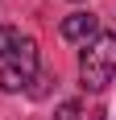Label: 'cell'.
<instances>
[{
  "label": "cell",
  "mask_w": 116,
  "mask_h": 120,
  "mask_svg": "<svg viewBox=\"0 0 116 120\" xmlns=\"http://www.w3.org/2000/svg\"><path fill=\"white\" fill-rule=\"evenodd\" d=\"M21 41V33L12 29V25H0V58H8V50Z\"/></svg>",
  "instance_id": "277c9868"
},
{
  "label": "cell",
  "mask_w": 116,
  "mask_h": 120,
  "mask_svg": "<svg viewBox=\"0 0 116 120\" xmlns=\"http://www.w3.org/2000/svg\"><path fill=\"white\" fill-rule=\"evenodd\" d=\"M37 79V41L33 37H21L17 46L8 50V58L0 62V91H25V87Z\"/></svg>",
  "instance_id": "7a4b0ae2"
},
{
  "label": "cell",
  "mask_w": 116,
  "mask_h": 120,
  "mask_svg": "<svg viewBox=\"0 0 116 120\" xmlns=\"http://www.w3.org/2000/svg\"><path fill=\"white\" fill-rule=\"evenodd\" d=\"M100 33V17H91V12H70L66 21H62V37L66 41H91V37Z\"/></svg>",
  "instance_id": "3957f363"
},
{
  "label": "cell",
  "mask_w": 116,
  "mask_h": 120,
  "mask_svg": "<svg viewBox=\"0 0 116 120\" xmlns=\"http://www.w3.org/2000/svg\"><path fill=\"white\" fill-rule=\"evenodd\" d=\"M116 75V33H95L79 54V79L87 91H104Z\"/></svg>",
  "instance_id": "6da1fadb"
}]
</instances>
